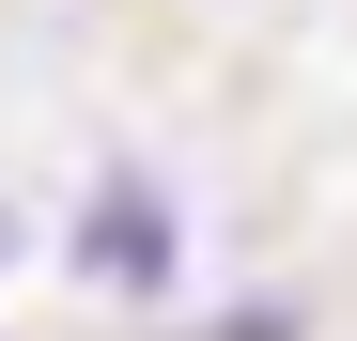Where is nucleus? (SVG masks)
<instances>
[{
  "label": "nucleus",
  "instance_id": "1",
  "mask_svg": "<svg viewBox=\"0 0 357 341\" xmlns=\"http://www.w3.org/2000/svg\"><path fill=\"white\" fill-rule=\"evenodd\" d=\"M78 264L109 279V295H171V187H155V170H109V187H93Z\"/></svg>",
  "mask_w": 357,
  "mask_h": 341
},
{
  "label": "nucleus",
  "instance_id": "2",
  "mask_svg": "<svg viewBox=\"0 0 357 341\" xmlns=\"http://www.w3.org/2000/svg\"><path fill=\"white\" fill-rule=\"evenodd\" d=\"M0 264H16V217H0Z\"/></svg>",
  "mask_w": 357,
  "mask_h": 341
}]
</instances>
